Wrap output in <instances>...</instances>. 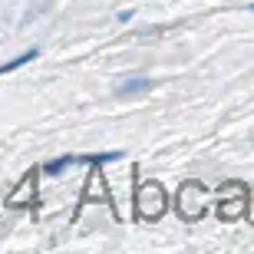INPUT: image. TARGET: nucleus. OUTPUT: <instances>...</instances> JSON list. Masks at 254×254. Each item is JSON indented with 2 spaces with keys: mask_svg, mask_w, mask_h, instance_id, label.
Returning <instances> with one entry per match:
<instances>
[{
  "mask_svg": "<svg viewBox=\"0 0 254 254\" xmlns=\"http://www.w3.org/2000/svg\"><path fill=\"white\" fill-rule=\"evenodd\" d=\"M93 185H96V191H99V198H103L106 205H113V195L106 191V179L99 175V169H93ZM89 195H93V189L86 185V189H83V201H89Z\"/></svg>",
  "mask_w": 254,
  "mask_h": 254,
  "instance_id": "7ed1b4c3",
  "label": "nucleus"
},
{
  "mask_svg": "<svg viewBox=\"0 0 254 254\" xmlns=\"http://www.w3.org/2000/svg\"><path fill=\"white\" fill-rule=\"evenodd\" d=\"M69 162H73V155H63V159H53V162H47V165H43V172H47V175H60V172H63L66 165H69Z\"/></svg>",
  "mask_w": 254,
  "mask_h": 254,
  "instance_id": "39448f33",
  "label": "nucleus"
},
{
  "mask_svg": "<svg viewBox=\"0 0 254 254\" xmlns=\"http://www.w3.org/2000/svg\"><path fill=\"white\" fill-rule=\"evenodd\" d=\"M37 57H40V50H27V53H20L17 60H10V63H0V76L10 73V69H17V66H23V63H33Z\"/></svg>",
  "mask_w": 254,
  "mask_h": 254,
  "instance_id": "20e7f679",
  "label": "nucleus"
},
{
  "mask_svg": "<svg viewBox=\"0 0 254 254\" xmlns=\"http://www.w3.org/2000/svg\"><path fill=\"white\" fill-rule=\"evenodd\" d=\"M152 79H126L119 89H116V96H142V93H149L152 89Z\"/></svg>",
  "mask_w": 254,
  "mask_h": 254,
  "instance_id": "f03ea898",
  "label": "nucleus"
},
{
  "mask_svg": "<svg viewBox=\"0 0 254 254\" xmlns=\"http://www.w3.org/2000/svg\"><path fill=\"white\" fill-rule=\"evenodd\" d=\"M165 211V189L159 182H145V185H135V218H145V221H155Z\"/></svg>",
  "mask_w": 254,
  "mask_h": 254,
  "instance_id": "f257e3e1",
  "label": "nucleus"
}]
</instances>
